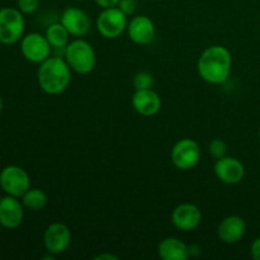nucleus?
<instances>
[{
  "instance_id": "f257e3e1",
  "label": "nucleus",
  "mask_w": 260,
  "mask_h": 260,
  "mask_svg": "<svg viewBox=\"0 0 260 260\" xmlns=\"http://www.w3.org/2000/svg\"><path fill=\"white\" fill-rule=\"evenodd\" d=\"M233 57L230 51L220 45H213L206 48L197 61L198 75L206 83L212 85L223 84L231 74Z\"/></svg>"
},
{
  "instance_id": "f03ea898",
  "label": "nucleus",
  "mask_w": 260,
  "mask_h": 260,
  "mask_svg": "<svg viewBox=\"0 0 260 260\" xmlns=\"http://www.w3.org/2000/svg\"><path fill=\"white\" fill-rule=\"evenodd\" d=\"M71 69L60 56H50L40 63L37 80L40 88L50 95L63 93L71 83Z\"/></svg>"
},
{
  "instance_id": "7ed1b4c3",
  "label": "nucleus",
  "mask_w": 260,
  "mask_h": 260,
  "mask_svg": "<svg viewBox=\"0 0 260 260\" xmlns=\"http://www.w3.org/2000/svg\"><path fill=\"white\" fill-rule=\"evenodd\" d=\"M63 58L73 71L80 75L91 73L95 68L96 56L93 46L85 40H74L65 47Z\"/></svg>"
},
{
  "instance_id": "20e7f679",
  "label": "nucleus",
  "mask_w": 260,
  "mask_h": 260,
  "mask_svg": "<svg viewBox=\"0 0 260 260\" xmlns=\"http://www.w3.org/2000/svg\"><path fill=\"white\" fill-rule=\"evenodd\" d=\"M25 20L24 14L15 8L0 9V43L14 45L24 36Z\"/></svg>"
},
{
  "instance_id": "39448f33",
  "label": "nucleus",
  "mask_w": 260,
  "mask_h": 260,
  "mask_svg": "<svg viewBox=\"0 0 260 260\" xmlns=\"http://www.w3.org/2000/svg\"><path fill=\"white\" fill-rule=\"evenodd\" d=\"M30 188L29 174L18 165H8L0 172V189L5 194L22 198Z\"/></svg>"
},
{
  "instance_id": "423d86ee",
  "label": "nucleus",
  "mask_w": 260,
  "mask_h": 260,
  "mask_svg": "<svg viewBox=\"0 0 260 260\" xmlns=\"http://www.w3.org/2000/svg\"><path fill=\"white\" fill-rule=\"evenodd\" d=\"M127 15L118 7L102 9L96 18V29L102 37L116 40L127 29Z\"/></svg>"
},
{
  "instance_id": "0eeeda50",
  "label": "nucleus",
  "mask_w": 260,
  "mask_h": 260,
  "mask_svg": "<svg viewBox=\"0 0 260 260\" xmlns=\"http://www.w3.org/2000/svg\"><path fill=\"white\" fill-rule=\"evenodd\" d=\"M50 42L45 35L32 32L24 35L20 40V52L23 57L32 63H41L51 56Z\"/></svg>"
},
{
  "instance_id": "6e6552de",
  "label": "nucleus",
  "mask_w": 260,
  "mask_h": 260,
  "mask_svg": "<svg viewBox=\"0 0 260 260\" xmlns=\"http://www.w3.org/2000/svg\"><path fill=\"white\" fill-rule=\"evenodd\" d=\"M173 165L179 170H190L200 162L201 147L192 139H182L173 146L170 152Z\"/></svg>"
},
{
  "instance_id": "1a4fd4ad",
  "label": "nucleus",
  "mask_w": 260,
  "mask_h": 260,
  "mask_svg": "<svg viewBox=\"0 0 260 260\" xmlns=\"http://www.w3.org/2000/svg\"><path fill=\"white\" fill-rule=\"evenodd\" d=\"M71 244V231L65 223L53 222L46 228L43 234V245L47 253L60 255L65 253Z\"/></svg>"
},
{
  "instance_id": "9d476101",
  "label": "nucleus",
  "mask_w": 260,
  "mask_h": 260,
  "mask_svg": "<svg viewBox=\"0 0 260 260\" xmlns=\"http://www.w3.org/2000/svg\"><path fill=\"white\" fill-rule=\"evenodd\" d=\"M24 218V206L19 198L4 196L0 198V225L8 230L19 228Z\"/></svg>"
},
{
  "instance_id": "9b49d317",
  "label": "nucleus",
  "mask_w": 260,
  "mask_h": 260,
  "mask_svg": "<svg viewBox=\"0 0 260 260\" xmlns=\"http://www.w3.org/2000/svg\"><path fill=\"white\" fill-rule=\"evenodd\" d=\"M202 222V212L193 203H182L172 212V223L177 230L189 233L196 230Z\"/></svg>"
},
{
  "instance_id": "f8f14e48",
  "label": "nucleus",
  "mask_w": 260,
  "mask_h": 260,
  "mask_svg": "<svg viewBox=\"0 0 260 260\" xmlns=\"http://www.w3.org/2000/svg\"><path fill=\"white\" fill-rule=\"evenodd\" d=\"M213 170L217 179L225 184H238L245 177V168L243 162L236 157L226 156V155L216 160Z\"/></svg>"
},
{
  "instance_id": "ddd939ff",
  "label": "nucleus",
  "mask_w": 260,
  "mask_h": 260,
  "mask_svg": "<svg viewBox=\"0 0 260 260\" xmlns=\"http://www.w3.org/2000/svg\"><path fill=\"white\" fill-rule=\"evenodd\" d=\"M60 22L74 37H84L89 33L91 22L89 15L80 8L70 7L62 12Z\"/></svg>"
},
{
  "instance_id": "4468645a",
  "label": "nucleus",
  "mask_w": 260,
  "mask_h": 260,
  "mask_svg": "<svg viewBox=\"0 0 260 260\" xmlns=\"http://www.w3.org/2000/svg\"><path fill=\"white\" fill-rule=\"evenodd\" d=\"M127 33L129 40L136 45H149L154 41L156 35V28L151 18L147 15H136L127 24Z\"/></svg>"
},
{
  "instance_id": "2eb2a0df",
  "label": "nucleus",
  "mask_w": 260,
  "mask_h": 260,
  "mask_svg": "<svg viewBox=\"0 0 260 260\" xmlns=\"http://www.w3.org/2000/svg\"><path fill=\"white\" fill-rule=\"evenodd\" d=\"M132 107L142 117H152L159 113L161 108V98L151 89L135 90L131 98Z\"/></svg>"
},
{
  "instance_id": "dca6fc26",
  "label": "nucleus",
  "mask_w": 260,
  "mask_h": 260,
  "mask_svg": "<svg viewBox=\"0 0 260 260\" xmlns=\"http://www.w3.org/2000/svg\"><path fill=\"white\" fill-rule=\"evenodd\" d=\"M246 233V222L241 216L231 215L223 218L217 228V236L222 243L235 244L244 238Z\"/></svg>"
},
{
  "instance_id": "f3484780",
  "label": "nucleus",
  "mask_w": 260,
  "mask_h": 260,
  "mask_svg": "<svg viewBox=\"0 0 260 260\" xmlns=\"http://www.w3.org/2000/svg\"><path fill=\"white\" fill-rule=\"evenodd\" d=\"M157 255L162 260H187L189 246L178 238H165L157 245Z\"/></svg>"
},
{
  "instance_id": "a211bd4d",
  "label": "nucleus",
  "mask_w": 260,
  "mask_h": 260,
  "mask_svg": "<svg viewBox=\"0 0 260 260\" xmlns=\"http://www.w3.org/2000/svg\"><path fill=\"white\" fill-rule=\"evenodd\" d=\"M46 38L50 42L51 47L55 48H65L68 46L69 40H70V33L68 32L62 23H52L47 27L45 33Z\"/></svg>"
},
{
  "instance_id": "6ab92c4d",
  "label": "nucleus",
  "mask_w": 260,
  "mask_h": 260,
  "mask_svg": "<svg viewBox=\"0 0 260 260\" xmlns=\"http://www.w3.org/2000/svg\"><path fill=\"white\" fill-rule=\"evenodd\" d=\"M22 203L27 210L41 211L47 205V194L40 188H29L22 196Z\"/></svg>"
},
{
  "instance_id": "aec40b11",
  "label": "nucleus",
  "mask_w": 260,
  "mask_h": 260,
  "mask_svg": "<svg viewBox=\"0 0 260 260\" xmlns=\"http://www.w3.org/2000/svg\"><path fill=\"white\" fill-rule=\"evenodd\" d=\"M134 84L135 90H142V89H151L154 85V76L147 71H140L134 76Z\"/></svg>"
},
{
  "instance_id": "412c9836",
  "label": "nucleus",
  "mask_w": 260,
  "mask_h": 260,
  "mask_svg": "<svg viewBox=\"0 0 260 260\" xmlns=\"http://www.w3.org/2000/svg\"><path fill=\"white\" fill-rule=\"evenodd\" d=\"M208 150H210L211 156L215 157V159L217 160L220 159V157L225 156L226 151H228V146H226V144L222 141V140L215 139L210 142Z\"/></svg>"
},
{
  "instance_id": "4be33fe9",
  "label": "nucleus",
  "mask_w": 260,
  "mask_h": 260,
  "mask_svg": "<svg viewBox=\"0 0 260 260\" xmlns=\"http://www.w3.org/2000/svg\"><path fill=\"white\" fill-rule=\"evenodd\" d=\"M18 9L24 15L33 14L40 7V0H18Z\"/></svg>"
},
{
  "instance_id": "5701e85b",
  "label": "nucleus",
  "mask_w": 260,
  "mask_h": 260,
  "mask_svg": "<svg viewBox=\"0 0 260 260\" xmlns=\"http://www.w3.org/2000/svg\"><path fill=\"white\" fill-rule=\"evenodd\" d=\"M117 7L124 13V14L128 17L132 15L137 9V0H119L118 5Z\"/></svg>"
},
{
  "instance_id": "b1692460",
  "label": "nucleus",
  "mask_w": 260,
  "mask_h": 260,
  "mask_svg": "<svg viewBox=\"0 0 260 260\" xmlns=\"http://www.w3.org/2000/svg\"><path fill=\"white\" fill-rule=\"evenodd\" d=\"M250 253L254 260H260V236L256 238L255 240L253 241V244H251Z\"/></svg>"
},
{
  "instance_id": "393cba45",
  "label": "nucleus",
  "mask_w": 260,
  "mask_h": 260,
  "mask_svg": "<svg viewBox=\"0 0 260 260\" xmlns=\"http://www.w3.org/2000/svg\"><path fill=\"white\" fill-rule=\"evenodd\" d=\"M94 2H95V4L98 5L99 8H102V9H108V8L117 7L119 0H94Z\"/></svg>"
},
{
  "instance_id": "a878e982",
  "label": "nucleus",
  "mask_w": 260,
  "mask_h": 260,
  "mask_svg": "<svg viewBox=\"0 0 260 260\" xmlns=\"http://www.w3.org/2000/svg\"><path fill=\"white\" fill-rule=\"evenodd\" d=\"M94 260H118V256L112 255V254H99L94 256Z\"/></svg>"
},
{
  "instance_id": "bb28decb",
  "label": "nucleus",
  "mask_w": 260,
  "mask_h": 260,
  "mask_svg": "<svg viewBox=\"0 0 260 260\" xmlns=\"http://www.w3.org/2000/svg\"><path fill=\"white\" fill-rule=\"evenodd\" d=\"M3 107H4V102H3L2 94H0V114H2V112H3Z\"/></svg>"
},
{
  "instance_id": "cd10ccee",
  "label": "nucleus",
  "mask_w": 260,
  "mask_h": 260,
  "mask_svg": "<svg viewBox=\"0 0 260 260\" xmlns=\"http://www.w3.org/2000/svg\"><path fill=\"white\" fill-rule=\"evenodd\" d=\"M259 139H260V128H259Z\"/></svg>"
},
{
  "instance_id": "c85d7f7f",
  "label": "nucleus",
  "mask_w": 260,
  "mask_h": 260,
  "mask_svg": "<svg viewBox=\"0 0 260 260\" xmlns=\"http://www.w3.org/2000/svg\"><path fill=\"white\" fill-rule=\"evenodd\" d=\"M78 2H84V0H78Z\"/></svg>"
},
{
  "instance_id": "c756f323",
  "label": "nucleus",
  "mask_w": 260,
  "mask_h": 260,
  "mask_svg": "<svg viewBox=\"0 0 260 260\" xmlns=\"http://www.w3.org/2000/svg\"><path fill=\"white\" fill-rule=\"evenodd\" d=\"M151 2H157V0H151Z\"/></svg>"
},
{
  "instance_id": "7c9ffc66",
  "label": "nucleus",
  "mask_w": 260,
  "mask_h": 260,
  "mask_svg": "<svg viewBox=\"0 0 260 260\" xmlns=\"http://www.w3.org/2000/svg\"><path fill=\"white\" fill-rule=\"evenodd\" d=\"M0 198H2V196H0Z\"/></svg>"
}]
</instances>
